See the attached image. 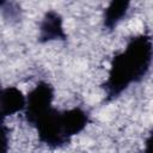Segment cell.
Here are the masks:
<instances>
[{
  "instance_id": "obj_6",
  "label": "cell",
  "mask_w": 153,
  "mask_h": 153,
  "mask_svg": "<svg viewBox=\"0 0 153 153\" xmlns=\"http://www.w3.org/2000/svg\"><path fill=\"white\" fill-rule=\"evenodd\" d=\"M62 121L69 139L81 133L90 122V115L81 108H72L62 111Z\"/></svg>"
},
{
  "instance_id": "obj_7",
  "label": "cell",
  "mask_w": 153,
  "mask_h": 153,
  "mask_svg": "<svg viewBox=\"0 0 153 153\" xmlns=\"http://www.w3.org/2000/svg\"><path fill=\"white\" fill-rule=\"evenodd\" d=\"M129 6H130L129 1H124V0L111 1L104 11V17H103L104 27H106L108 30H114L126 18L129 11Z\"/></svg>"
},
{
  "instance_id": "obj_8",
  "label": "cell",
  "mask_w": 153,
  "mask_h": 153,
  "mask_svg": "<svg viewBox=\"0 0 153 153\" xmlns=\"http://www.w3.org/2000/svg\"><path fill=\"white\" fill-rule=\"evenodd\" d=\"M7 128L5 126H2V129H1V153H7V143H8V140H7Z\"/></svg>"
},
{
  "instance_id": "obj_9",
  "label": "cell",
  "mask_w": 153,
  "mask_h": 153,
  "mask_svg": "<svg viewBox=\"0 0 153 153\" xmlns=\"http://www.w3.org/2000/svg\"><path fill=\"white\" fill-rule=\"evenodd\" d=\"M142 153H153V129L148 134L146 141H145V148Z\"/></svg>"
},
{
  "instance_id": "obj_5",
  "label": "cell",
  "mask_w": 153,
  "mask_h": 153,
  "mask_svg": "<svg viewBox=\"0 0 153 153\" xmlns=\"http://www.w3.org/2000/svg\"><path fill=\"white\" fill-rule=\"evenodd\" d=\"M26 108V96L16 86H6L0 93V112L2 117H8Z\"/></svg>"
},
{
  "instance_id": "obj_2",
  "label": "cell",
  "mask_w": 153,
  "mask_h": 153,
  "mask_svg": "<svg viewBox=\"0 0 153 153\" xmlns=\"http://www.w3.org/2000/svg\"><path fill=\"white\" fill-rule=\"evenodd\" d=\"M54 87L47 81H39L26 94V108L24 116L27 124L35 127L37 122L44 117L54 106Z\"/></svg>"
},
{
  "instance_id": "obj_1",
  "label": "cell",
  "mask_w": 153,
  "mask_h": 153,
  "mask_svg": "<svg viewBox=\"0 0 153 153\" xmlns=\"http://www.w3.org/2000/svg\"><path fill=\"white\" fill-rule=\"evenodd\" d=\"M152 61V38L145 33L131 37L126 48L112 57L108 79L103 85L105 100L117 98L130 85L141 81L149 71Z\"/></svg>"
},
{
  "instance_id": "obj_3",
  "label": "cell",
  "mask_w": 153,
  "mask_h": 153,
  "mask_svg": "<svg viewBox=\"0 0 153 153\" xmlns=\"http://www.w3.org/2000/svg\"><path fill=\"white\" fill-rule=\"evenodd\" d=\"M38 140L50 148H60L67 145L71 139L66 134L62 121V111L53 108L35 126Z\"/></svg>"
},
{
  "instance_id": "obj_4",
  "label": "cell",
  "mask_w": 153,
  "mask_h": 153,
  "mask_svg": "<svg viewBox=\"0 0 153 153\" xmlns=\"http://www.w3.org/2000/svg\"><path fill=\"white\" fill-rule=\"evenodd\" d=\"M66 37L67 35L63 30L62 17L56 11H48L39 25L38 41L45 43L56 39H66Z\"/></svg>"
}]
</instances>
